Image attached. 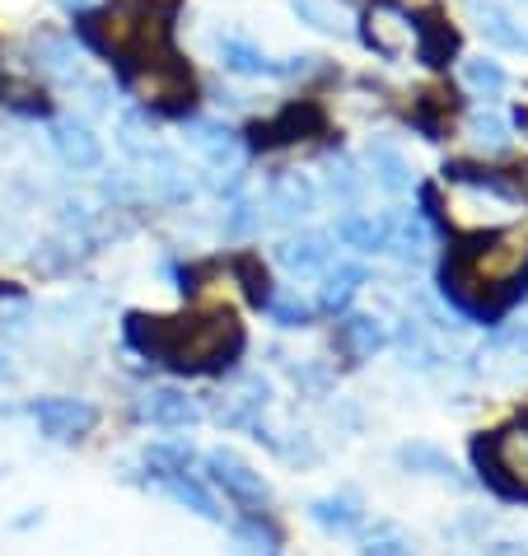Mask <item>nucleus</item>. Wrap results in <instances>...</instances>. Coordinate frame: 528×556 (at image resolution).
<instances>
[{
	"label": "nucleus",
	"instance_id": "obj_1",
	"mask_svg": "<svg viewBox=\"0 0 528 556\" xmlns=\"http://www.w3.org/2000/svg\"><path fill=\"white\" fill-rule=\"evenodd\" d=\"M127 342L178 375H221L243 355V323L229 308H201L188 318L127 314Z\"/></svg>",
	"mask_w": 528,
	"mask_h": 556
},
{
	"label": "nucleus",
	"instance_id": "obj_2",
	"mask_svg": "<svg viewBox=\"0 0 528 556\" xmlns=\"http://www.w3.org/2000/svg\"><path fill=\"white\" fill-rule=\"evenodd\" d=\"M524 262H528V243H519V239H505V235L463 239L458 249H449V257H444L440 290L458 314L491 323L528 290Z\"/></svg>",
	"mask_w": 528,
	"mask_h": 556
},
{
	"label": "nucleus",
	"instance_id": "obj_3",
	"mask_svg": "<svg viewBox=\"0 0 528 556\" xmlns=\"http://www.w3.org/2000/svg\"><path fill=\"white\" fill-rule=\"evenodd\" d=\"M174 14L178 10L168 0H108L99 10H75V34L89 52H99L122 71L127 61L164 48Z\"/></svg>",
	"mask_w": 528,
	"mask_h": 556
},
{
	"label": "nucleus",
	"instance_id": "obj_4",
	"mask_svg": "<svg viewBox=\"0 0 528 556\" xmlns=\"http://www.w3.org/2000/svg\"><path fill=\"white\" fill-rule=\"evenodd\" d=\"M473 463L495 496L528 501V430H501V435L473 440Z\"/></svg>",
	"mask_w": 528,
	"mask_h": 556
},
{
	"label": "nucleus",
	"instance_id": "obj_5",
	"mask_svg": "<svg viewBox=\"0 0 528 556\" xmlns=\"http://www.w3.org/2000/svg\"><path fill=\"white\" fill-rule=\"evenodd\" d=\"M323 127H328V113L314 99H290L276 117H262L248 127V146L253 150L294 146V141H309V136H323Z\"/></svg>",
	"mask_w": 528,
	"mask_h": 556
},
{
	"label": "nucleus",
	"instance_id": "obj_6",
	"mask_svg": "<svg viewBox=\"0 0 528 556\" xmlns=\"http://www.w3.org/2000/svg\"><path fill=\"white\" fill-rule=\"evenodd\" d=\"M221 66L225 71H235V75H248V80H290V75H309L314 71V61L318 56H286V61H276L267 56L262 48H253V42H243V38H221Z\"/></svg>",
	"mask_w": 528,
	"mask_h": 556
},
{
	"label": "nucleus",
	"instance_id": "obj_7",
	"mask_svg": "<svg viewBox=\"0 0 528 556\" xmlns=\"http://www.w3.org/2000/svg\"><path fill=\"white\" fill-rule=\"evenodd\" d=\"M206 472L229 501H235L239 509H248V515H262V509L272 505V491H267V482H262V472H253L235 454H225V450L206 454Z\"/></svg>",
	"mask_w": 528,
	"mask_h": 556
},
{
	"label": "nucleus",
	"instance_id": "obj_8",
	"mask_svg": "<svg viewBox=\"0 0 528 556\" xmlns=\"http://www.w3.org/2000/svg\"><path fill=\"white\" fill-rule=\"evenodd\" d=\"M365 48L384 56V61H398L402 52L412 48V14L393 5V0H379V5L365 10V28H361Z\"/></svg>",
	"mask_w": 528,
	"mask_h": 556
},
{
	"label": "nucleus",
	"instance_id": "obj_9",
	"mask_svg": "<svg viewBox=\"0 0 528 556\" xmlns=\"http://www.w3.org/2000/svg\"><path fill=\"white\" fill-rule=\"evenodd\" d=\"M28 416L38 421V430L48 440H80V435H89L95 430V421H99V412L89 407V403H80V397H38L34 407H28Z\"/></svg>",
	"mask_w": 528,
	"mask_h": 556
},
{
	"label": "nucleus",
	"instance_id": "obj_10",
	"mask_svg": "<svg viewBox=\"0 0 528 556\" xmlns=\"http://www.w3.org/2000/svg\"><path fill=\"white\" fill-rule=\"evenodd\" d=\"M412 48H416V61H426L430 71H444L458 52V34L444 24L440 10H422L412 14Z\"/></svg>",
	"mask_w": 528,
	"mask_h": 556
},
{
	"label": "nucleus",
	"instance_id": "obj_11",
	"mask_svg": "<svg viewBox=\"0 0 528 556\" xmlns=\"http://www.w3.org/2000/svg\"><path fill=\"white\" fill-rule=\"evenodd\" d=\"M28 52H34V66L48 75V80H80V48H75L71 34H34L28 42Z\"/></svg>",
	"mask_w": 528,
	"mask_h": 556
},
{
	"label": "nucleus",
	"instance_id": "obj_12",
	"mask_svg": "<svg viewBox=\"0 0 528 556\" xmlns=\"http://www.w3.org/2000/svg\"><path fill=\"white\" fill-rule=\"evenodd\" d=\"M52 146H56L61 160H66V168H75V174H95V168L103 164V141L85 127V122H56Z\"/></svg>",
	"mask_w": 528,
	"mask_h": 556
},
{
	"label": "nucleus",
	"instance_id": "obj_13",
	"mask_svg": "<svg viewBox=\"0 0 528 556\" xmlns=\"http://www.w3.org/2000/svg\"><path fill=\"white\" fill-rule=\"evenodd\" d=\"M136 416H141L146 426L178 430V426H192L201 412H197L192 397H183V393H174V389H154V393H146L141 403H136Z\"/></svg>",
	"mask_w": 528,
	"mask_h": 556
},
{
	"label": "nucleus",
	"instance_id": "obj_14",
	"mask_svg": "<svg viewBox=\"0 0 528 556\" xmlns=\"http://www.w3.org/2000/svg\"><path fill=\"white\" fill-rule=\"evenodd\" d=\"M188 146L201 154L206 164H215V168H235L239 164V136L229 131V127H221V122H188Z\"/></svg>",
	"mask_w": 528,
	"mask_h": 556
},
{
	"label": "nucleus",
	"instance_id": "obj_15",
	"mask_svg": "<svg viewBox=\"0 0 528 556\" xmlns=\"http://www.w3.org/2000/svg\"><path fill=\"white\" fill-rule=\"evenodd\" d=\"M337 235L347 239L351 249H361V253H388V239H393V215H361V211H351V215H341Z\"/></svg>",
	"mask_w": 528,
	"mask_h": 556
},
{
	"label": "nucleus",
	"instance_id": "obj_16",
	"mask_svg": "<svg viewBox=\"0 0 528 556\" xmlns=\"http://www.w3.org/2000/svg\"><path fill=\"white\" fill-rule=\"evenodd\" d=\"M276 257H281L290 271H300V276L328 271V262H332V239H328V235H300V239H286L281 249H276Z\"/></svg>",
	"mask_w": 528,
	"mask_h": 556
},
{
	"label": "nucleus",
	"instance_id": "obj_17",
	"mask_svg": "<svg viewBox=\"0 0 528 556\" xmlns=\"http://www.w3.org/2000/svg\"><path fill=\"white\" fill-rule=\"evenodd\" d=\"M272 211L281 215V220H304V215L314 211V182L304 174H281L272 182Z\"/></svg>",
	"mask_w": 528,
	"mask_h": 556
},
{
	"label": "nucleus",
	"instance_id": "obj_18",
	"mask_svg": "<svg viewBox=\"0 0 528 556\" xmlns=\"http://www.w3.org/2000/svg\"><path fill=\"white\" fill-rule=\"evenodd\" d=\"M337 346L351 355V361H369L379 346H384V328H379V318H365V314H355L347 318L337 328Z\"/></svg>",
	"mask_w": 528,
	"mask_h": 556
},
{
	"label": "nucleus",
	"instance_id": "obj_19",
	"mask_svg": "<svg viewBox=\"0 0 528 556\" xmlns=\"http://www.w3.org/2000/svg\"><path fill=\"white\" fill-rule=\"evenodd\" d=\"M444 178L449 182H468V188H481V192H491V197H501V202H519V188L515 182H505L495 168H473V164H444Z\"/></svg>",
	"mask_w": 528,
	"mask_h": 556
},
{
	"label": "nucleus",
	"instance_id": "obj_20",
	"mask_svg": "<svg viewBox=\"0 0 528 556\" xmlns=\"http://www.w3.org/2000/svg\"><path fill=\"white\" fill-rule=\"evenodd\" d=\"M449 117H454V99L444 103V94H422L412 103V127L426 136V141H444Z\"/></svg>",
	"mask_w": 528,
	"mask_h": 556
},
{
	"label": "nucleus",
	"instance_id": "obj_21",
	"mask_svg": "<svg viewBox=\"0 0 528 556\" xmlns=\"http://www.w3.org/2000/svg\"><path fill=\"white\" fill-rule=\"evenodd\" d=\"M160 486L174 496L178 505H188V509H197L201 519H221V509H215V501H211V491L197 482V477H188V472H168V477H160Z\"/></svg>",
	"mask_w": 528,
	"mask_h": 556
},
{
	"label": "nucleus",
	"instance_id": "obj_22",
	"mask_svg": "<svg viewBox=\"0 0 528 556\" xmlns=\"http://www.w3.org/2000/svg\"><path fill=\"white\" fill-rule=\"evenodd\" d=\"M481 14V34H487L491 42H501V48H515V52H528V34L510 20V14L501 5H477Z\"/></svg>",
	"mask_w": 528,
	"mask_h": 556
},
{
	"label": "nucleus",
	"instance_id": "obj_23",
	"mask_svg": "<svg viewBox=\"0 0 528 556\" xmlns=\"http://www.w3.org/2000/svg\"><path fill=\"white\" fill-rule=\"evenodd\" d=\"M361 286H365V267H355V262H351V267L328 271V286H323V308H328V314H341Z\"/></svg>",
	"mask_w": 528,
	"mask_h": 556
},
{
	"label": "nucleus",
	"instance_id": "obj_24",
	"mask_svg": "<svg viewBox=\"0 0 528 556\" xmlns=\"http://www.w3.org/2000/svg\"><path fill=\"white\" fill-rule=\"evenodd\" d=\"M309 515H314L323 529H332V533H351L355 523H361V509H355L351 496H328V501H314L309 505Z\"/></svg>",
	"mask_w": 528,
	"mask_h": 556
},
{
	"label": "nucleus",
	"instance_id": "obj_25",
	"mask_svg": "<svg viewBox=\"0 0 528 556\" xmlns=\"http://www.w3.org/2000/svg\"><path fill=\"white\" fill-rule=\"evenodd\" d=\"M369 168H375V178H379V188L388 192H407L412 188V174H407V164H402V154L398 150H369Z\"/></svg>",
	"mask_w": 528,
	"mask_h": 556
},
{
	"label": "nucleus",
	"instance_id": "obj_26",
	"mask_svg": "<svg viewBox=\"0 0 528 556\" xmlns=\"http://www.w3.org/2000/svg\"><path fill=\"white\" fill-rule=\"evenodd\" d=\"M463 80H468L477 94H487V99H501L505 94V71L495 66V61H487V56H473V61H463Z\"/></svg>",
	"mask_w": 528,
	"mask_h": 556
},
{
	"label": "nucleus",
	"instance_id": "obj_27",
	"mask_svg": "<svg viewBox=\"0 0 528 556\" xmlns=\"http://www.w3.org/2000/svg\"><path fill=\"white\" fill-rule=\"evenodd\" d=\"M235 276L243 281V290H248V300L253 304H272V281H267V267H262L257 253H239L235 257Z\"/></svg>",
	"mask_w": 528,
	"mask_h": 556
},
{
	"label": "nucleus",
	"instance_id": "obj_28",
	"mask_svg": "<svg viewBox=\"0 0 528 556\" xmlns=\"http://www.w3.org/2000/svg\"><path fill=\"white\" fill-rule=\"evenodd\" d=\"M290 10L300 14V24L309 28H318V34H337L341 20H337V10L328 5V0H290Z\"/></svg>",
	"mask_w": 528,
	"mask_h": 556
},
{
	"label": "nucleus",
	"instance_id": "obj_29",
	"mask_svg": "<svg viewBox=\"0 0 528 556\" xmlns=\"http://www.w3.org/2000/svg\"><path fill=\"white\" fill-rule=\"evenodd\" d=\"M267 308L281 328H309V318H314V308H309L304 300H272Z\"/></svg>",
	"mask_w": 528,
	"mask_h": 556
},
{
	"label": "nucleus",
	"instance_id": "obj_30",
	"mask_svg": "<svg viewBox=\"0 0 528 556\" xmlns=\"http://www.w3.org/2000/svg\"><path fill=\"white\" fill-rule=\"evenodd\" d=\"M473 141H477V146H505V122L477 113V117H473Z\"/></svg>",
	"mask_w": 528,
	"mask_h": 556
},
{
	"label": "nucleus",
	"instance_id": "obj_31",
	"mask_svg": "<svg viewBox=\"0 0 528 556\" xmlns=\"http://www.w3.org/2000/svg\"><path fill=\"white\" fill-rule=\"evenodd\" d=\"M257 220H262V211L239 202V206H229V215H225V235H253Z\"/></svg>",
	"mask_w": 528,
	"mask_h": 556
},
{
	"label": "nucleus",
	"instance_id": "obj_32",
	"mask_svg": "<svg viewBox=\"0 0 528 556\" xmlns=\"http://www.w3.org/2000/svg\"><path fill=\"white\" fill-rule=\"evenodd\" d=\"M332 192H341V197H355L361 192V174H355V164H332Z\"/></svg>",
	"mask_w": 528,
	"mask_h": 556
},
{
	"label": "nucleus",
	"instance_id": "obj_33",
	"mask_svg": "<svg viewBox=\"0 0 528 556\" xmlns=\"http://www.w3.org/2000/svg\"><path fill=\"white\" fill-rule=\"evenodd\" d=\"M365 556H412V547L393 543V538H375V543H365Z\"/></svg>",
	"mask_w": 528,
	"mask_h": 556
},
{
	"label": "nucleus",
	"instance_id": "obj_34",
	"mask_svg": "<svg viewBox=\"0 0 528 556\" xmlns=\"http://www.w3.org/2000/svg\"><path fill=\"white\" fill-rule=\"evenodd\" d=\"M61 5H66V10L75 14V10H85V5H89V0H61Z\"/></svg>",
	"mask_w": 528,
	"mask_h": 556
}]
</instances>
